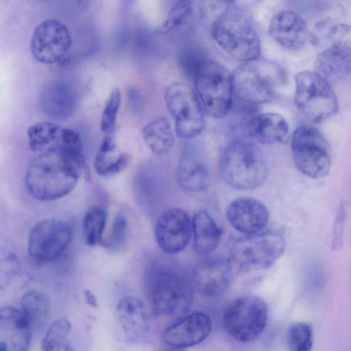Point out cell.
I'll return each mask as SVG.
<instances>
[{
    "label": "cell",
    "mask_w": 351,
    "mask_h": 351,
    "mask_svg": "<svg viewBox=\"0 0 351 351\" xmlns=\"http://www.w3.org/2000/svg\"><path fill=\"white\" fill-rule=\"evenodd\" d=\"M86 169L82 147L53 145L31 162L25 176L27 190L39 201L58 199L73 190Z\"/></svg>",
    "instance_id": "cell-1"
},
{
    "label": "cell",
    "mask_w": 351,
    "mask_h": 351,
    "mask_svg": "<svg viewBox=\"0 0 351 351\" xmlns=\"http://www.w3.org/2000/svg\"><path fill=\"white\" fill-rule=\"evenodd\" d=\"M144 290L152 313L157 316H181L191 308L194 287L184 274L163 265L145 271Z\"/></svg>",
    "instance_id": "cell-2"
},
{
    "label": "cell",
    "mask_w": 351,
    "mask_h": 351,
    "mask_svg": "<svg viewBox=\"0 0 351 351\" xmlns=\"http://www.w3.org/2000/svg\"><path fill=\"white\" fill-rule=\"evenodd\" d=\"M219 174L229 186L238 190H252L261 186L267 175L264 156L254 144L237 141L221 152Z\"/></svg>",
    "instance_id": "cell-3"
},
{
    "label": "cell",
    "mask_w": 351,
    "mask_h": 351,
    "mask_svg": "<svg viewBox=\"0 0 351 351\" xmlns=\"http://www.w3.org/2000/svg\"><path fill=\"white\" fill-rule=\"evenodd\" d=\"M211 35L217 45L230 56L243 62H253L261 53V41L244 13L227 6L213 21Z\"/></svg>",
    "instance_id": "cell-4"
},
{
    "label": "cell",
    "mask_w": 351,
    "mask_h": 351,
    "mask_svg": "<svg viewBox=\"0 0 351 351\" xmlns=\"http://www.w3.org/2000/svg\"><path fill=\"white\" fill-rule=\"evenodd\" d=\"M285 247V239L281 230H264L234 240L227 259L233 271L238 272L265 269L281 256Z\"/></svg>",
    "instance_id": "cell-5"
},
{
    "label": "cell",
    "mask_w": 351,
    "mask_h": 351,
    "mask_svg": "<svg viewBox=\"0 0 351 351\" xmlns=\"http://www.w3.org/2000/svg\"><path fill=\"white\" fill-rule=\"evenodd\" d=\"M195 90L206 114L219 119L227 114L232 104V75L221 64L207 58L196 69L192 78Z\"/></svg>",
    "instance_id": "cell-6"
},
{
    "label": "cell",
    "mask_w": 351,
    "mask_h": 351,
    "mask_svg": "<svg viewBox=\"0 0 351 351\" xmlns=\"http://www.w3.org/2000/svg\"><path fill=\"white\" fill-rule=\"evenodd\" d=\"M295 88V107L310 121L322 123L337 112L339 101L331 84L315 71L298 73Z\"/></svg>",
    "instance_id": "cell-7"
},
{
    "label": "cell",
    "mask_w": 351,
    "mask_h": 351,
    "mask_svg": "<svg viewBox=\"0 0 351 351\" xmlns=\"http://www.w3.org/2000/svg\"><path fill=\"white\" fill-rule=\"evenodd\" d=\"M164 100L179 138L191 139L202 133L206 112L195 89L181 82L171 83L165 89Z\"/></svg>",
    "instance_id": "cell-8"
},
{
    "label": "cell",
    "mask_w": 351,
    "mask_h": 351,
    "mask_svg": "<svg viewBox=\"0 0 351 351\" xmlns=\"http://www.w3.org/2000/svg\"><path fill=\"white\" fill-rule=\"evenodd\" d=\"M291 149L294 164L303 174L317 179L329 173L330 147L318 129L307 125L298 127L291 136Z\"/></svg>",
    "instance_id": "cell-9"
},
{
    "label": "cell",
    "mask_w": 351,
    "mask_h": 351,
    "mask_svg": "<svg viewBox=\"0 0 351 351\" xmlns=\"http://www.w3.org/2000/svg\"><path fill=\"white\" fill-rule=\"evenodd\" d=\"M268 311L265 302L254 295H245L233 300L223 315V324L227 333L237 341L256 340L264 330Z\"/></svg>",
    "instance_id": "cell-10"
},
{
    "label": "cell",
    "mask_w": 351,
    "mask_h": 351,
    "mask_svg": "<svg viewBox=\"0 0 351 351\" xmlns=\"http://www.w3.org/2000/svg\"><path fill=\"white\" fill-rule=\"evenodd\" d=\"M72 38L67 27L56 19H45L34 29L30 42L34 58L43 64L59 63L69 54Z\"/></svg>",
    "instance_id": "cell-11"
},
{
    "label": "cell",
    "mask_w": 351,
    "mask_h": 351,
    "mask_svg": "<svg viewBox=\"0 0 351 351\" xmlns=\"http://www.w3.org/2000/svg\"><path fill=\"white\" fill-rule=\"evenodd\" d=\"M71 239V227L64 221L45 219L30 230L27 250L30 256L39 261H49L60 255Z\"/></svg>",
    "instance_id": "cell-12"
},
{
    "label": "cell",
    "mask_w": 351,
    "mask_h": 351,
    "mask_svg": "<svg viewBox=\"0 0 351 351\" xmlns=\"http://www.w3.org/2000/svg\"><path fill=\"white\" fill-rule=\"evenodd\" d=\"M231 75L234 95L245 103H266L275 95L273 80L254 61L238 66Z\"/></svg>",
    "instance_id": "cell-13"
},
{
    "label": "cell",
    "mask_w": 351,
    "mask_h": 351,
    "mask_svg": "<svg viewBox=\"0 0 351 351\" xmlns=\"http://www.w3.org/2000/svg\"><path fill=\"white\" fill-rule=\"evenodd\" d=\"M193 231L187 213L178 208L164 211L158 217L154 229L156 243L167 254H176L186 248Z\"/></svg>",
    "instance_id": "cell-14"
},
{
    "label": "cell",
    "mask_w": 351,
    "mask_h": 351,
    "mask_svg": "<svg viewBox=\"0 0 351 351\" xmlns=\"http://www.w3.org/2000/svg\"><path fill=\"white\" fill-rule=\"evenodd\" d=\"M233 271L228 259L208 258L195 267L191 281L194 289L199 294L206 297H215L228 289Z\"/></svg>",
    "instance_id": "cell-15"
},
{
    "label": "cell",
    "mask_w": 351,
    "mask_h": 351,
    "mask_svg": "<svg viewBox=\"0 0 351 351\" xmlns=\"http://www.w3.org/2000/svg\"><path fill=\"white\" fill-rule=\"evenodd\" d=\"M226 217L236 230L245 235L263 231L269 219L267 207L259 200L250 197L232 201L227 208Z\"/></svg>",
    "instance_id": "cell-16"
},
{
    "label": "cell",
    "mask_w": 351,
    "mask_h": 351,
    "mask_svg": "<svg viewBox=\"0 0 351 351\" xmlns=\"http://www.w3.org/2000/svg\"><path fill=\"white\" fill-rule=\"evenodd\" d=\"M268 33L282 47L294 51L302 49L308 37L306 20L292 10H283L274 15L269 23Z\"/></svg>",
    "instance_id": "cell-17"
},
{
    "label": "cell",
    "mask_w": 351,
    "mask_h": 351,
    "mask_svg": "<svg viewBox=\"0 0 351 351\" xmlns=\"http://www.w3.org/2000/svg\"><path fill=\"white\" fill-rule=\"evenodd\" d=\"M210 317L200 311L193 312L167 327L162 334L164 342L173 348H183L204 341L211 330Z\"/></svg>",
    "instance_id": "cell-18"
},
{
    "label": "cell",
    "mask_w": 351,
    "mask_h": 351,
    "mask_svg": "<svg viewBox=\"0 0 351 351\" xmlns=\"http://www.w3.org/2000/svg\"><path fill=\"white\" fill-rule=\"evenodd\" d=\"M180 186L191 193L206 192L211 185L208 166L202 154L193 147L183 150L177 167Z\"/></svg>",
    "instance_id": "cell-19"
},
{
    "label": "cell",
    "mask_w": 351,
    "mask_h": 351,
    "mask_svg": "<svg viewBox=\"0 0 351 351\" xmlns=\"http://www.w3.org/2000/svg\"><path fill=\"white\" fill-rule=\"evenodd\" d=\"M31 330L21 311L12 306L0 310V351H27Z\"/></svg>",
    "instance_id": "cell-20"
},
{
    "label": "cell",
    "mask_w": 351,
    "mask_h": 351,
    "mask_svg": "<svg viewBox=\"0 0 351 351\" xmlns=\"http://www.w3.org/2000/svg\"><path fill=\"white\" fill-rule=\"evenodd\" d=\"M39 106L47 117L56 120H65L73 113L76 107V95L66 82L54 80L41 90Z\"/></svg>",
    "instance_id": "cell-21"
},
{
    "label": "cell",
    "mask_w": 351,
    "mask_h": 351,
    "mask_svg": "<svg viewBox=\"0 0 351 351\" xmlns=\"http://www.w3.org/2000/svg\"><path fill=\"white\" fill-rule=\"evenodd\" d=\"M315 72L330 84L347 77L351 72V47L338 42L317 56Z\"/></svg>",
    "instance_id": "cell-22"
},
{
    "label": "cell",
    "mask_w": 351,
    "mask_h": 351,
    "mask_svg": "<svg viewBox=\"0 0 351 351\" xmlns=\"http://www.w3.org/2000/svg\"><path fill=\"white\" fill-rule=\"evenodd\" d=\"M116 315L125 336L130 340L140 338L148 329V308L138 297L127 295L121 298L116 307Z\"/></svg>",
    "instance_id": "cell-23"
},
{
    "label": "cell",
    "mask_w": 351,
    "mask_h": 351,
    "mask_svg": "<svg viewBox=\"0 0 351 351\" xmlns=\"http://www.w3.org/2000/svg\"><path fill=\"white\" fill-rule=\"evenodd\" d=\"M289 130L287 120L276 112L256 114L246 125L247 136L263 144L283 142L288 136Z\"/></svg>",
    "instance_id": "cell-24"
},
{
    "label": "cell",
    "mask_w": 351,
    "mask_h": 351,
    "mask_svg": "<svg viewBox=\"0 0 351 351\" xmlns=\"http://www.w3.org/2000/svg\"><path fill=\"white\" fill-rule=\"evenodd\" d=\"M193 232L194 250L198 254L212 252L219 245L222 232L206 210H199L193 216Z\"/></svg>",
    "instance_id": "cell-25"
},
{
    "label": "cell",
    "mask_w": 351,
    "mask_h": 351,
    "mask_svg": "<svg viewBox=\"0 0 351 351\" xmlns=\"http://www.w3.org/2000/svg\"><path fill=\"white\" fill-rule=\"evenodd\" d=\"M129 162L130 156L119 150L112 136H105L94 161L97 173L111 176L122 171Z\"/></svg>",
    "instance_id": "cell-26"
},
{
    "label": "cell",
    "mask_w": 351,
    "mask_h": 351,
    "mask_svg": "<svg viewBox=\"0 0 351 351\" xmlns=\"http://www.w3.org/2000/svg\"><path fill=\"white\" fill-rule=\"evenodd\" d=\"M141 135L147 147L155 154H167L174 143V136L169 121L158 117L149 121L142 129Z\"/></svg>",
    "instance_id": "cell-27"
},
{
    "label": "cell",
    "mask_w": 351,
    "mask_h": 351,
    "mask_svg": "<svg viewBox=\"0 0 351 351\" xmlns=\"http://www.w3.org/2000/svg\"><path fill=\"white\" fill-rule=\"evenodd\" d=\"M21 311L32 330L45 327L49 315V305L46 295L37 290H29L21 298Z\"/></svg>",
    "instance_id": "cell-28"
},
{
    "label": "cell",
    "mask_w": 351,
    "mask_h": 351,
    "mask_svg": "<svg viewBox=\"0 0 351 351\" xmlns=\"http://www.w3.org/2000/svg\"><path fill=\"white\" fill-rule=\"evenodd\" d=\"M66 128L50 121H39L27 130L28 144L32 151H40L61 143Z\"/></svg>",
    "instance_id": "cell-29"
},
{
    "label": "cell",
    "mask_w": 351,
    "mask_h": 351,
    "mask_svg": "<svg viewBox=\"0 0 351 351\" xmlns=\"http://www.w3.org/2000/svg\"><path fill=\"white\" fill-rule=\"evenodd\" d=\"M107 215L100 206H93L86 212L82 221V232L86 245L95 246L104 241Z\"/></svg>",
    "instance_id": "cell-30"
},
{
    "label": "cell",
    "mask_w": 351,
    "mask_h": 351,
    "mask_svg": "<svg viewBox=\"0 0 351 351\" xmlns=\"http://www.w3.org/2000/svg\"><path fill=\"white\" fill-rule=\"evenodd\" d=\"M71 325L66 318L55 320L47 329L42 341L43 351H60L66 345Z\"/></svg>",
    "instance_id": "cell-31"
},
{
    "label": "cell",
    "mask_w": 351,
    "mask_h": 351,
    "mask_svg": "<svg viewBox=\"0 0 351 351\" xmlns=\"http://www.w3.org/2000/svg\"><path fill=\"white\" fill-rule=\"evenodd\" d=\"M130 230L129 219L123 210H119L114 216L112 228L105 246L113 251L121 250L125 245Z\"/></svg>",
    "instance_id": "cell-32"
},
{
    "label": "cell",
    "mask_w": 351,
    "mask_h": 351,
    "mask_svg": "<svg viewBox=\"0 0 351 351\" xmlns=\"http://www.w3.org/2000/svg\"><path fill=\"white\" fill-rule=\"evenodd\" d=\"M288 344L291 351H311L313 346V331L306 323L298 322L288 331Z\"/></svg>",
    "instance_id": "cell-33"
},
{
    "label": "cell",
    "mask_w": 351,
    "mask_h": 351,
    "mask_svg": "<svg viewBox=\"0 0 351 351\" xmlns=\"http://www.w3.org/2000/svg\"><path fill=\"white\" fill-rule=\"evenodd\" d=\"M121 101V93L118 88H114L111 91L101 114L100 128L105 136H112Z\"/></svg>",
    "instance_id": "cell-34"
},
{
    "label": "cell",
    "mask_w": 351,
    "mask_h": 351,
    "mask_svg": "<svg viewBox=\"0 0 351 351\" xmlns=\"http://www.w3.org/2000/svg\"><path fill=\"white\" fill-rule=\"evenodd\" d=\"M193 10L191 1H176L171 8L162 25V30L169 32L178 29L191 16Z\"/></svg>",
    "instance_id": "cell-35"
},
{
    "label": "cell",
    "mask_w": 351,
    "mask_h": 351,
    "mask_svg": "<svg viewBox=\"0 0 351 351\" xmlns=\"http://www.w3.org/2000/svg\"><path fill=\"white\" fill-rule=\"evenodd\" d=\"M207 57L199 49H189L182 56L181 62L184 71L193 78L197 66Z\"/></svg>",
    "instance_id": "cell-36"
},
{
    "label": "cell",
    "mask_w": 351,
    "mask_h": 351,
    "mask_svg": "<svg viewBox=\"0 0 351 351\" xmlns=\"http://www.w3.org/2000/svg\"><path fill=\"white\" fill-rule=\"evenodd\" d=\"M345 219V208L343 204H341L337 217H336V223L334 228V233L332 238V245L334 248L337 247L342 239V234L343 230V224Z\"/></svg>",
    "instance_id": "cell-37"
},
{
    "label": "cell",
    "mask_w": 351,
    "mask_h": 351,
    "mask_svg": "<svg viewBox=\"0 0 351 351\" xmlns=\"http://www.w3.org/2000/svg\"><path fill=\"white\" fill-rule=\"evenodd\" d=\"M84 293L86 300L90 306L93 307H95L97 306V299L93 293L90 290L86 289L84 291Z\"/></svg>",
    "instance_id": "cell-38"
},
{
    "label": "cell",
    "mask_w": 351,
    "mask_h": 351,
    "mask_svg": "<svg viewBox=\"0 0 351 351\" xmlns=\"http://www.w3.org/2000/svg\"><path fill=\"white\" fill-rule=\"evenodd\" d=\"M162 351H186L185 350H184L183 348H168V349H166V350H162Z\"/></svg>",
    "instance_id": "cell-39"
}]
</instances>
